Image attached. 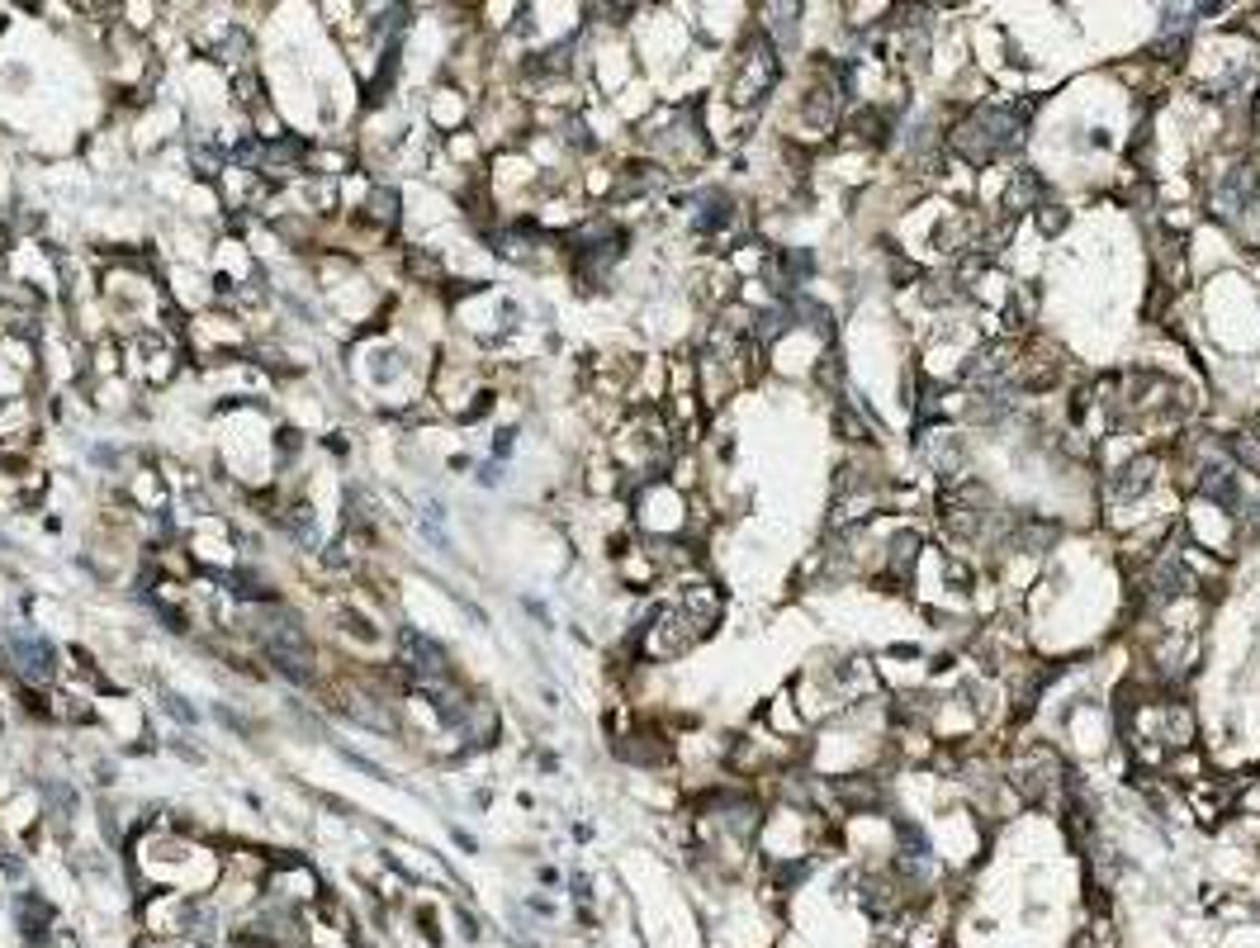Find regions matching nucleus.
Returning a JSON list of instances; mask_svg holds the SVG:
<instances>
[{
	"label": "nucleus",
	"mask_w": 1260,
	"mask_h": 948,
	"mask_svg": "<svg viewBox=\"0 0 1260 948\" xmlns=\"http://www.w3.org/2000/svg\"><path fill=\"white\" fill-rule=\"evenodd\" d=\"M166 711H171V717H175V721L195 725V707H190V702H181V698H175V692H166Z\"/></svg>",
	"instance_id": "nucleus-3"
},
{
	"label": "nucleus",
	"mask_w": 1260,
	"mask_h": 948,
	"mask_svg": "<svg viewBox=\"0 0 1260 948\" xmlns=\"http://www.w3.org/2000/svg\"><path fill=\"white\" fill-rule=\"evenodd\" d=\"M1227 455H1232L1237 465H1247L1251 474H1260V432H1237L1227 441Z\"/></svg>",
	"instance_id": "nucleus-2"
},
{
	"label": "nucleus",
	"mask_w": 1260,
	"mask_h": 948,
	"mask_svg": "<svg viewBox=\"0 0 1260 948\" xmlns=\"http://www.w3.org/2000/svg\"><path fill=\"white\" fill-rule=\"evenodd\" d=\"M773 82H777L773 43H749V47H740V57L730 62V105H754L758 95H768Z\"/></svg>",
	"instance_id": "nucleus-1"
}]
</instances>
